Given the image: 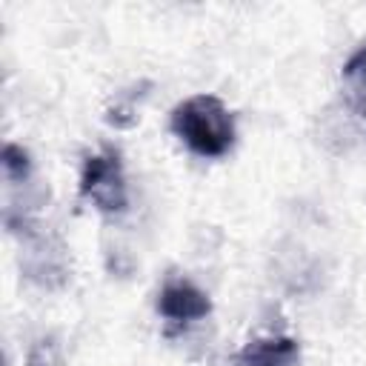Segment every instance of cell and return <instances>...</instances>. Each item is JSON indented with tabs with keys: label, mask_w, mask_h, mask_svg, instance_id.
<instances>
[{
	"label": "cell",
	"mask_w": 366,
	"mask_h": 366,
	"mask_svg": "<svg viewBox=\"0 0 366 366\" xmlns=\"http://www.w3.org/2000/svg\"><path fill=\"white\" fill-rule=\"evenodd\" d=\"M174 137L197 157H223L234 146L237 126L229 106L214 94H192L172 109Z\"/></svg>",
	"instance_id": "1"
},
{
	"label": "cell",
	"mask_w": 366,
	"mask_h": 366,
	"mask_svg": "<svg viewBox=\"0 0 366 366\" xmlns=\"http://www.w3.org/2000/svg\"><path fill=\"white\" fill-rule=\"evenodd\" d=\"M80 197L89 200L100 214H123L129 209V189L120 154L114 149H100L83 160L80 169Z\"/></svg>",
	"instance_id": "2"
},
{
	"label": "cell",
	"mask_w": 366,
	"mask_h": 366,
	"mask_svg": "<svg viewBox=\"0 0 366 366\" xmlns=\"http://www.w3.org/2000/svg\"><path fill=\"white\" fill-rule=\"evenodd\" d=\"M157 312L169 323H194L212 312V300L189 280H169L157 295Z\"/></svg>",
	"instance_id": "3"
},
{
	"label": "cell",
	"mask_w": 366,
	"mask_h": 366,
	"mask_svg": "<svg viewBox=\"0 0 366 366\" xmlns=\"http://www.w3.org/2000/svg\"><path fill=\"white\" fill-rule=\"evenodd\" d=\"M232 366H300V343L289 335H269L243 343Z\"/></svg>",
	"instance_id": "4"
},
{
	"label": "cell",
	"mask_w": 366,
	"mask_h": 366,
	"mask_svg": "<svg viewBox=\"0 0 366 366\" xmlns=\"http://www.w3.org/2000/svg\"><path fill=\"white\" fill-rule=\"evenodd\" d=\"M3 174H6V183H11V186L29 180L31 160H29V152L23 146H17V143H6L3 146Z\"/></svg>",
	"instance_id": "5"
},
{
	"label": "cell",
	"mask_w": 366,
	"mask_h": 366,
	"mask_svg": "<svg viewBox=\"0 0 366 366\" xmlns=\"http://www.w3.org/2000/svg\"><path fill=\"white\" fill-rule=\"evenodd\" d=\"M343 80L349 83V92L352 94H360L366 97V43H360L343 63Z\"/></svg>",
	"instance_id": "6"
}]
</instances>
